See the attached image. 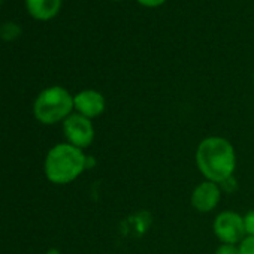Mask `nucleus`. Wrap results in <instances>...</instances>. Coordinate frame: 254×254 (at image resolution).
<instances>
[{"label": "nucleus", "instance_id": "obj_5", "mask_svg": "<svg viewBox=\"0 0 254 254\" xmlns=\"http://www.w3.org/2000/svg\"><path fill=\"white\" fill-rule=\"evenodd\" d=\"M63 133L67 139V144L81 150L88 148L96 136L93 121L78 112L70 114L63 121Z\"/></svg>", "mask_w": 254, "mask_h": 254}, {"label": "nucleus", "instance_id": "obj_14", "mask_svg": "<svg viewBox=\"0 0 254 254\" xmlns=\"http://www.w3.org/2000/svg\"><path fill=\"white\" fill-rule=\"evenodd\" d=\"M47 254H60V253H59V250H54V248H53V250H48Z\"/></svg>", "mask_w": 254, "mask_h": 254}, {"label": "nucleus", "instance_id": "obj_1", "mask_svg": "<svg viewBox=\"0 0 254 254\" xmlns=\"http://www.w3.org/2000/svg\"><path fill=\"white\" fill-rule=\"evenodd\" d=\"M194 162L200 175L206 181L223 184L233 178L238 157L233 144L223 136H206L203 138L194 153Z\"/></svg>", "mask_w": 254, "mask_h": 254}, {"label": "nucleus", "instance_id": "obj_13", "mask_svg": "<svg viewBox=\"0 0 254 254\" xmlns=\"http://www.w3.org/2000/svg\"><path fill=\"white\" fill-rule=\"evenodd\" d=\"M138 2H139L141 5L147 6V8H156V6L163 5V3L166 2V0H138Z\"/></svg>", "mask_w": 254, "mask_h": 254}, {"label": "nucleus", "instance_id": "obj_9", "mask_svg": "<svg viewBox=\"0 0 254 254\" xmlns=\"http://www.w3.org/2000/svg\"><path fill=\"white\" fill-rule=\"evenodd\" d=\"M21 35V27L15 23H5L0 27V38L3 41H14Z\"/></svg>", "mask_w": 254, "mask_h": 254}, {"label": "nucleus", "instance_id": "obj_3", "mask_svg": "<svg viewBox=\"0 0 254 254\" xmlns=\"http://www.w3.org/2000/svg\"><path fill=\"white\" fill-rule=\"evenodd\" d=\"M73 111V96L60 85H53L39 93L35 100L33 112L42 124L64 121Z\"/></svg>", "mask_w": 254, "mask_h": 254}, {"label": "nucleus", "instance_id": "obj_2", "mask_svg": "<svg viewBox=\"0 0 254 254\" xmlns=\"http://www.w3.org/2000/svg\"><path fill=\"white\" fill-rule=\"evenodd\" d=\"M88 168V157L84 150L67 142L53 147L45 159L44 171L53 184L64 186L75 181Z\"/></svg>", "mask_w": 254, "mask_h": 254}, {"label": "nucleus", "instance_id": "obj_8", "mask_svg": "<svg viewBox=\"0 0 254 254\" xmlns=\"http://www.w3.org/2000/svg\"><path fill=\"white\" fill-rule=\"evenodd\" d=\"M62 2L63 0H26V8L35 20L48 21L59 14Z\"/></svg>", "mask_w": 254, "mask_h": 254}, {"label": "nucleus", "instance_id": "obj_6", "mask_svg": "<svg viewBox=\"0 0 254 254\" xmlns=\"http://www.w3.org/2000/svg\"><path fill=\"white\" fill-rule=\"evenodd\" d=\"M221 194L223 190L220 184L205 180L193 189L190 196V203L197 212L208 214L218 206L221 200Z\"/></svg>", "mask_w": 254, "mask_h": 254}, {"label": "nucleus", "instance_id": "obj_10", "mask_svg": "<svg viewBox=\"0 0 254 254\" xmlns=\"http://www.w3.org/2000/svg\"><path fill=\"white\" fill-rule=\"evenodd\" d=\"M244 227L247 236H254V209H250L244 214Z\"/></svg>", "mask_w": 254, "mask_h": 254}, {"label": "nucleus", "instance_id": "obj_7", "mask_svg": "<svg viewBox=\"0 0 254 254\" xmlns=\"http://www.w3.org/2000/svg\"><path fill=\"white\" fill-rule=\"evenodd\" d=\"M105 108L106 100L103 94L96 90H82L73 96V109L90 120L100 117L105 112Z\"/></svg>", "mask_w": 254, "mask_h": 254}, {"label": "nucleus", "instance_id": "obj_4", "mask_svg": "<svg viewBox=\"0 0 254 254\" xmlns=\"http://www.w3.org/2000/svg\"><path fill=\"white\" fill-rule=\"evenodd\" d=\"M212 232L220 244L239 245L241 241L247 236L244 227V215L232 209L218 212L212 221Z\"/></svg>", "mask_w": 254, "mask_h": 254}, {"label": "nucleus", "instance_id": "obj_11", "mask_svg": "<svg viewBox=\"0 0 254 254\" xmlns=\"http://www.w3.org/2000/svg\"><path fill=\"white\" fill-rule=\"evenodd\" d=\"M241 254H254V236H245L239 244Z\"/></svg>", "mask_w": 254, "mask_h": 254}, {"label": "nucleus", "instance_id": "obj_12", "mask_svg": "<svg viewBox=\"0 0 254 254\" xmlns=\"http://www.w3.org/2000/svg\"><path fill=\"white\" fill-rule=\"evenodd\" d=\"M214 254H241L239 253V245H235V244H220Z\"/></svg>", "mask_w": 254, "mask_h": 254}]
</instances>
